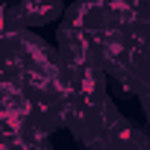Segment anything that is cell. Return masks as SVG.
Wrapping results in <instances>:
<instances>
[{
  "mask_svg": "<svg viewBox=\"0 0 150 150\" xmlns=\"http://www.w3.org/2000/svg\"><path fill=\"white\" fill-rule=\"evenodd\" d=\"M15 6H18L24 27L33 30V27H44V24L59 21L65 12V0H18Z\"/></svg>",
  "mask_w": 150,
  "mask_h": 150,
  "instance_id": "cell-1",
  "label": "cell"
},
{
  "mask_svg": "<svg viewBox=\"0 0 150 150\" xmlns=\"http://www.w3.org/2000/svg\"><path fill=\"white\" fill-rule=\"evenodd\" d=\"M106 135H109L112 150H147V132L124 115L106 129Z\"/></svg>",
  "mask_w": 150,
  "mask_h": 150,
  "instance_id": "cell-2",
  "label": "cell"
}]
</instances>
